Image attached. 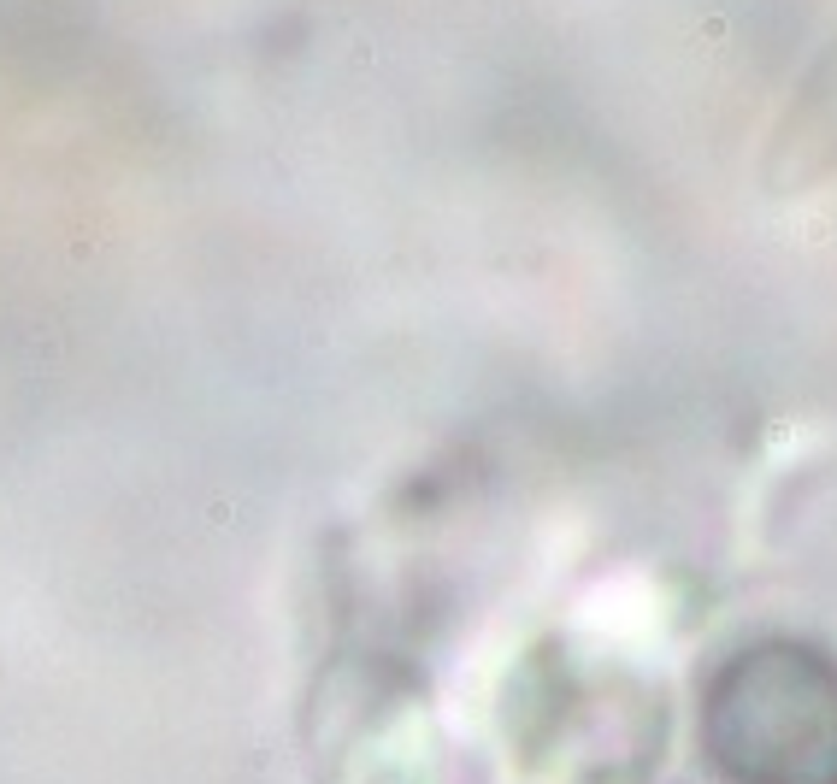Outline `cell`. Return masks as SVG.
<instances>
[{"label":"cell","instance_id":"1","mask_svg":"<svg viewBox=\"0 0 837 784\" xmlns=\"http://www.w3.org/2000/svg\"><path fill=\"white\" fill-rule=\"evenodd\" d=\"M702 749L731 784H837V661L773 637L702 690Z\"/></svg>","mask_w":837,"mask_h":784}]
</instances>
